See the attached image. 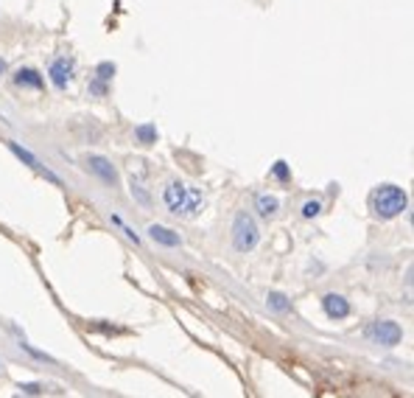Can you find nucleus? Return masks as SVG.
<instances>
[{
	"instance_id": "obj_1",
	"label": "nucleus",
	"mask_w": 414,
	"mask_h": 398,
	"mask_svg": "<svg viewBox=\"0 0 414 398\" xmlns=\"http://www.w3.org/2000/svg\"><path fill=\"white\" fill-rule=\"evenodd\" d=\"M162 202L165 208L174 214V216H182V219H196L201 211H204V196L196 185H187V182H168L165 191H162Z\"/></svg>"
},
{
	"instance_id": "obj_2",
	"label": "nucleus",
	"mask_w": 414,
	"mask_h": 398,
	"mask_svg": "<svg viewBox=\"0 0 414 398\" xmlns=\"http://www.w3.org/2000/svg\"><path fill=\"white\" fill-rule=\"evenodd\" d=\"M367 205H369V214L375 219L389 222V219H397L408 208V193L394 182H381V185L372 188Z\"/></svg>"
},
{
	"instance_id": "obj_3",
	"label": "nucleus",
	"mask_w": 414,
	"mask_h": 398,
	"mask_svg": "<svg viewBox=\"0 0 414 398\" xmlns=\"http://www.w3.org/2000/svg\"><path fill=\"white\" fill-rule=\"evenodd\" d=\"M258 242H261V230H258L255 216L250 211H238L236 219H233V247H236V253L247 256V253H252L258 247Z\"/></svg>"
},
{
	"instance_id": "obj_4",
	"label": "nucleus",
	"mask_w": 414,
	"mask_h": 398,
	"mask_svg": "<svg viewBox=\"0 0 414 398\" xmlns=\"http://www.w3.org/2000/svg\"><path fill=\"white\" fill-rule=\"evenodd\" d=\"M367 339H372L375 345H383V348H394L403 339V328L394 320H375L367 328Z\"/></svg>"
},
{
	"instance_id": "obj_5",
	"label": "nucleus",
	"mask_w": 414,
	"mask_h": 398,
	"mask_svg": "<svg viewBox=\"0 0 414 398\" xmlns=\"http://www.w3.org/2000/svg\"><path fill=\"white\" fill-rule=\"evenodd\" d=\"M73 76H76V65L68 57H56L51 62V68H48V79H51V84L56 90H68V84L73 82Z\"/></svg>"
},
{
	"instance_id": "obj_6",
	"label": "nucleus",
	"mask_w": 414,
	"mask_h": 398,
	"mask_svg": "<svg viewBox=\"0 0 414 398\" xmlns=\"http://www.w3.org/2000/svg\"><path fill=\"white\" fill-rule=\"evenodd\" d=\"M84 163H87V171H90V174H95V177H98L104 185H112V188H115V185L121 182V177H118V168H115V165H112L107 157H101V154H90Z\"/></svg>"
},
{
	"instance_id": "obj_7",
	"label": "nucleus",
	"mask_w": 414,
	"mask_h": 398,
	"mask_svg": "<svg viewBox=\"0 0 414 398\" xmlns=\"http://www.w3.org/2000/svg\"><path fill=\"white\" fill-rule=\"evenodd\" d=\"M6 146H9L12 152H15V157H17V160H23V163H26V165H31L34 171H40V174H43L45 179H51L54 185H62V179H59V177H56L54 171H48V168H45L43 163H40V157H37V154H31V152H29L26 146H20L17 140H6Z\"/></svg>"
},
{
	"instance_id": "obj_8",
	"label": "nucleus",
	"mask_w": 414,
	"mask_h": 398,
	"mask_svg": "<svg viewBox=\"0 0 414 398\" xmlns=\"http://www.w3.org/2000/svg\"><path fill=\"white\" fill-rule=\"evenodd\" d=\"M322 311H325L330 320H336V323H339V320H347L353 309H350V300H347L344 295L330 292V295H325V297H322Z\"/></svg>"
},
{
	"instance_id": "obj_9",
	"label": "nucleus",
	"mask_w": 414,
	"mask_h": 398,
	"mask_svg": "<svg viewBox=\"0 0 414 398\" xmlns=\"http://www.w3.org/2000/svg\"><path fill=\"white\" fill-rule=\"evenodd\" d=\"M12 82H15L17 87H23V90H43V87H45V76H43L40 71H34V68H20V71H15Z\"/></svg>"
},
{
	"instance_id": "obj_10",
	"label": "nucleus",
	"mask_w": 414,
	"mask_h": 398,
	"mask_svg": "<svg viewBox=\"0 0 414 398\" xmlns=\"http://www.w3.org/2000/svg\"><path fill=\"white\" fill-rule=\"evenodd\" d=\"M148 236H151V242L154 244H162V247H182V236L176 233V230H171V228H165V225H151L148 228Z\"/></svg>"
},
{
	"instance_id": "obj_11",
	"label": "nucleus",
	"mask_w": 414,
	"mask_h": 398,
	"mask_svg": "<svg viewBox=\"0 0 414 398\" xmlns=\"http://www.w3.org/2000/svg\"><path fill=\"white\" fill-rule=\"evenodd\" d=\"M255 211H258L261 219L269 222V219H275L280 214V199L275 193H258L255 196Z\"/></svg>"
},
{
	"instance_id": "obj_12",
	"label": "nucleus",
	"mask_w": 414,
	"mask_h": 398,
	"mask_svg": "<svg viewBox=\"0 0 414 398\" xmlns=\"http://www.w3.org/2000/svg\"><path fill=\"white\" fill-rule=\"evenodd\" d=\"M266 306H269L275 314H289V311H291V300H289L283 292H269V295H266Z\"/></svg>"
},
{
	"instance_id": "obj_13",
	"label": "nucleus",
	"mask_w": 414,
	"mask_h": 398,
	"mask_svg": "<svg viewBox=\"0 0 414 398\" xmlns=\"http://www.w3.org/2000/svg\"><path fill=\"white\" fill-rule=\"evenodd\" d=\"M135 140H137L140 146H154V143H157V126H154V124H140V126L135 129Z\"/></svg>"
},
{
	"instance_id": "obj_14",
	"label": "nucleus",
	"mask_w": 414,
	"mask_h": 398,
	"mask_svg": "<svg viewBox=\"0 0 414 398\" xmlns=\"http://www.w3.org/2000/svg\"><path fill=\"white\" fill-rule=\"evenodd\" d=\"M272 177L280 179V182H289V179H291V165H289L286 160H277V163L272 165Z\"/></svg>"
},
{
	"instance_id": "obj_15",
	"label": "nucleus",
	"mask_w": 414,
	"mask_h": 398,
	"mask_svg": "<svg viewBox=\"0 0 414 398\" xmlns=\"http://www.w3.org/2000/svg\"><path fill=\"white\" fill-rule=\"evenodd\" d=\"M109 222H112V225H118V228H121V230L126 233V239H129V242L140 244V236H137V233H135V230H132V228H129V225H126V222H123V219H121L118 214H112V216H109Z\"/></svg>"
},
{
	"instance_id": "obj_16",
	"label": "nucleus",
	"mask_w": 414,
	"mask_h": 398,
	"mask_svg": "<svg viewBox=\"0 0 414 398\" xmlns=\"http://www.w3.org/2000/svg\"><path fill=\"white\" fill-rule=\"evenodd\" d=\"M319 214H322V202H319V199H308V202L302 205V219H314Z\"/></svg>"
},
{
	"instance_id": "obj_17",
	"label": "nucleus",
	"mask_w": 414,
	"mask_h": 398,
	"mask_svg": "<svg viewBox=\"0 0 414 398\" xmlns=\"http://www.w3.org/2000/svg\"><path fill=\"white\" fill-rule=\"evenodd\" d=\"M95 73H98L101 82H109V79L115 76V65H112V62H101V65L95 68Z\"/></svg>"
},
{
	"instance_id": "obj_18",
	"label": "nucleus",
	"mask_w": 414,
	"mask_h": 398,
	"mask_svg": "<svg viewBox=\"0 0 414 398\" xmlns=\"http://www.w3.org/2000/svg\"><path fill=\"white\" fill-rule=\"evenodd\" d=\"M20 348H23V351H26L29 356H34V359H40V362H54V359H51L48 353H43V351H37V348H31V345H29L26 339H20Z\"/></svg>"
},
{
	"instance_id": "obj_19",
	"label": "nucleus",
	"mask_w": 414,
	"mask_h": 398,
	"mask_svg": "<svg viewBox=\"0 0 414 398\" xmlns=\"http://www.w3.org/2000/svg\"><path fill=\"white\" fill-rule=\"evenodd\" d=\"M132 196L137 199L140 205H151V196L143 191V185H137V182H132Z\"/></svg>"
},
{
	"instance_id": "obj_20",
	"label": "nucleus",
	"mask_w": 414,
	"mask_h": 398,
	"mask_svg": "<svg viewBox=\"0 0 414 398\" xmlns=\"http://www.w3.org/2000/svg\"><path fill=\"white\" fill-rule=\"evenodd\" d=\"M17 390L26 392V395H40V392H43V384H20Z\"/></svg>"
},
{
	"instance_id": "obj_21",
	"label": "nucleus",
	"mask_w": 414,
	"mask_h": 398,
	"mask_svg": "<svg viewBox=\"0 0 414 398\" xmlns=\"http://www.w3.org/2000/svg\"><path fill=\"white\" fill-rule=\"evenodd\" d=\"M90 90H93L95 96H104V93H107V84L98 79V82H93V84H90Z\"/></svg>"
},
{
	"instance_id": "obj_22",
	"label": "nucleus",
	"mask_w": 414,
	"mask_h": 398,
	"mask_svg": "<svg viewBox=\"0 0 414 398\" xmlns=\"http://www.w3.org/2000/svg\"><path fill=\"white\" fill-rule=\"evenodd\" d=\"M0 76H6V62L0 59Z\"/></svg>"
}]
</instances>
